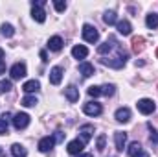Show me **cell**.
<instances>
[{"mask_svg":"<svg viewBox=\"0 0 158 157\" xmlns=\"http://www.w3.org/2000/svg\"><path fill=\"white\" fill-rule=\"evenodd\" d=\"M136 107H138V111H140L142 115H151V113H155L156 104H155L151 98H142V100H138Z\"/></svg>","mask_w":158,"mask_h":157,"instance_id":"obj_1","label":"cell"},{"mask_svg":"<svg viewBox=\"0 0 158 157\" xmlns=\"http://www.w3.org/2000/svg\"><path fill=\"white\" fill-rule=\"evenodd\" d=\"M53 146H55V141H53V137H42V139L39 141V152H42V154L50 152Z\"/></svg>","mask_w":158,"mask_h":157,"instance_id":"obj_8","label":"cell"},{"mask_svg":"<svg viewBox=\"0 0 158 157\" xmlns=\"http://www.w3.org/2000/svg\"><path fill=\"white\" fill-rule=\"evenodd\" d=\"M103 22H105V24H109V26L116 24V22H118L116 13H114V11H105V15H103Z\"/></svg>","mask_w":158,"mask_h":157,"instance_id":"obj_23","label":"cell"},{"mask_svg":"<svg viewBox=\"0 0 158 157\" xmlns=\"http://www.w3.org/2000/svg\"><path fill=\"white\" fill-rule=\"evenodd\" d=\"M101 92H103L105 96H112V94L116 92V85H112V83L109 85V83H107L105 87H101Z\"/></svg>","mask_w":158,"mask_h":157,"instance_id":"obj_28","label":"cell"},{"mask_svg":"<svg viewBox=\"0 0 158 157\" xmlns=\"http://www.w3.org/2000/svg\"><path fill=\"white\" fill-rule=\"evenodd\" d=\"M114 144H116V150H118V152H123V148H125V144H127V133L116 131V133H114Z\"/></svg>","mask_w":158,"mask_h":157,"instance_id":"obj_9","label":"cell"},{"mask_svg":"<svg viewBox=\"0 0 158 157\" xmlns=\"http://www.w3.org/2000/svg\"><path fill=\"white\" fill-rule=\"evenodd\" d=\"M22 89H24V92H28V94H31V92H37L40 89V83L37 79H30V81H26L24 85H22Z\"/></svg>","mask_w":158,"mask_h":157,"instance_id":"obj_18","label":"cell"},{"mask_svg":"<svg viewBox=\"0 0 158 157\" xmlns=\"http://www.w3.org/2000/svg\"><path fill=\"white\" fill-rule=\"evenodd\" d=\"M48 48H50L52 52H59V50L63 48V39H61L59 35L50 37V41H48Z\"/></svg>","mask_w":158,"mask_h":157,"instance_id":"obj_17","label":"cell"},{"mask_svg":"<svg viewBox=\"0 0 158 157\" xmlns=\"http://www.w3.org/2000/svg\"><path fill=\"white\" fill-rule=\"evenodd\" d=\"M11 89H13L11 81H0V92H7V91H11Z\"/></svg>","mask_w":158,"mask_h":157,"instance_id":"obj_32","label":"cell"},{"mask_svg":"<svg viewBox=\"0 0 158 157\" xmlns=\"http://www.w3.org/2000/svg\"><path fill=\"white\" fill-rule=\"evenodd\" d=\"M24 107H33V105H37V98L35 96H31V94H28V96H24L22 98V102H20Z\"/></svg>","mask_w":158,"mask_h":157,"instance_id":"obj_25","label":"cell"},{"mask_svg":"<svg viewBox=\"0 0 158 157\" xmlns=\"http://www.w3.org/2000/svg\"><path fill=\"white\" fill-rule=\"evenodd\" d=\"M105 142H107V137H105V135H99L98 141H96V148H98V152H103V150H105Z\"/></svg>","mask_w":158,"mask_h":157,"instance_id":"obj_30","label":"cell"},{"mask_svg":"<svg viewBox=\"0 0 158 157\" xmlns=\"http://www.w3.org/2000/svg\"><path fill=\"white\" fill-rule=\"evenodd\" d=\"M76 157H92V154H79V155H76Z\"/></svg>","mask_w":158,"mask_h":157,"instance_id":"obj_37","label":"cell"},{"mask_svg":"<svg viewBox=\"0 0 158 157\" xmlns=\"http://www.w3.org/2000/svg\"><path fill=\"white\" fill-rule=\"evenodd\" d=\"M72 56H74L76 59H85V57L88 56V48H86L85 44H76V46L72 48Z\"/></svg>","mask_w":158,"mask_h":157,"instance_id":"obj_14","label":"cell"},{"mask_svg":"<svg viewBox=\"0 0 158 157\" xmlns=\"http://www.w3.org/2000/svg\"><path fill=\"white\" fill-rule=\"evenodd\" d=\"M40 59H42V61H48V59H46V52H44V50L40 52Z\"/></svg>","mask_w":158,"mask_h":157,"instance_id":"obj_36","label":"cell"},{"mask_svg":"<svg viewBox=\"0 0 158 157\" xmlns=\"http://www.w3.org/2000/svg\"><path fill=\"white\" fill-rule=\"evenodd\" d=\"M143 43H145L143 37H134V39H132V50H134V52H142V50H143Z\"/></svg>","mask_w":158,"mask_h":157,"instance_id":"obj_27","label":"cell"},{"mask_svg":"<svg viewBox=\"0 0 158 157\" xmlns=\"http://www.w3.org/2000/svg\"><path fill=\"white\" fill-rule=\"evenodd\" d=\"M156 56H158V52H156Z\"/></svg>","mask_w":158,"mask_h":157,"instance_id":"obj_40","label":"cell"},{"mask_svg":"<svg viewBox=\"0 0 158 157\" xmlns=\"http://www.w3.org/2000/svg\"><path fill=\"white\" fill-rule=\"evenodd\" d=\"M79 133H81V141H83V142H88V141L92 139V135H94V126L85 124V126H81Z\"/></svg>","mask_w":158,"mask_h":157,"instance_id":"obj_11","label":"cell"},{"mask_svg":"<svg viewBox=\"0 0 158 157\" xmlns=\"http://www.w3.org/2000/svg\"><path fill=\"white\" fill-rule=\"evenodd\" d=\"M83 148H85V142H83L81 139L70 141V142H68V146H66L68 154H72V155H79V154H83Z\"/></svg>","mask_w":158,"mask_h":157,"instance_id":"obj_7","label":"cell"},{"mask_svg":"<svg viewBox=\"0 0 158 157\" xmlns=\"http://www.w3.org/2000/svg\"><path fill=\"white\" fill-rule=\"evenodd\" d=\"M9 120H13L9 113H4L0 117V135H6L7 133V126H9Z\"/></svg>","mask_w":158,"mask_h":157,"instance_id":"obj_20","label":"cell"},{"mask_svg":"<svg viewBox=\"0 0 158 157\" xmlns=\"http://www.w3.org/2000/svg\"><path fill=\"white\" fill-rule=\"evenodd\" d=\"M53 141H55V142H63V141H64V133H63V131H55Z\"/></svg>","mask_w":158,"mask_h":157,"instance_id":"obj_33","label":"cell"},{"mask_svg":"<svg viewBox=\"0 0 158 157\" xmlns=\"http://www.w3.org/2000/svg\"><path fill=\"white\" fill-rule=\"evenodd\" d=\"M2 59H4V50L0 48V61H2Z\"/></svg>","mask_w":158,"mask_h":157,"instance_id":"obj_38","label":"cell"},{"mask_svg":"<svg viewBox=\"0 0 158 157\" xmlns=\"http://www.w3.org/2000/svg\"><path fill=\"white\" fill-rule=\"evenodd\" d=\"M11 154H13L15 157H26V155H28L26 148H24L22 144H19V142H15V144L11 146Z\"/></svg>","mask_w":158,"mask_h":157,"instance_id":"obj_21","label":"cell"},{"mask_svg":"<svg viewBox=\"0 0 158 157\" xmlns=\"http://www.w3.org/2000/svg\"><path fill=\"white\" fill-rule=\"evenodd\" d=\"M31 17H33V20H37L40 24L46 20V13H44V9H42L40 6H33V7H31Z\"/></svg>","mask_w":158,"mask_h":157,"instance_id":"obj_15","label":"cell"},{"mask_svg":"<svg viewBox=\"0 0 158 157\" xmlns=\"http://www.w3.org/2000/svg\"><path fill=\"white\" fill-rule=\"evenodd\" d=\"M83 39L86 41V43H90V44H94V43L99 41V32L92 24H85L83 26Z\"/></svg>","mask_w":158,"mask_h":157,"instance_id":"obj_2","label":"cell"},{"mask_svg":"<svg viewBox=\"0 0 158 157\" xmlns=\"http://www.w3.org/2000/svg\"><path fill=\"white\" fill-rule=\"evenodd\" d=\"M28 124H30V115L28 113H17L15 117H13V126H15V129H24V128H28Z\"/></svg>","mask_w":158,"mask_h":157,"instance_id":"obj_4","label":"cell"},{"mask_svg":"<svg viewBox=\"0 0 158 157\" xmlns=\"http://www.w3.org/2000/svg\"><path fill=\"white\" fill-rule=\"evenodd\" d=\"M88 96H92V98H98V96H101L103 92H101V87H96V85H92V87H88Z\"/></svg>","mask_w":158,"mask_h":157,"instance_id":"obj_29","label":"cell"},{"mask_svg":"<svg viewBox=\"0 0 158 157\" xmlns=\"http://www.w3.org/2000/svg\"><path fill=\"white\" fill-rule=\"evenodd\" d=\"M114 118L121 122V124H125V122H129L131 120V109L129 107H119L118 111L114 113Z\"/></svg>","mask_w":158,"mask_h":157,"instance_id":"obj_10","label":"cell"},{"mask_svg":"<svg viewBox=\"0 0 158 157\" xmlns=\"http://www.w3.org/2000/svg\"><path fill=\"white\" fill-rule=\"evenodd\" d=\"M101 111H103V107L98 102H86L83 105V113L88 115V117H98V115H101Z\"/></svg>","mask_w":158,"mask_h":157,"instance_id":"obj_3","label":"cell"},{"mask_svg":"<svg viewBox=\"0 0 158 157\" xmlns=\"http://www.w3.org/2000/svg\"><path fill=\"white\" fill-rule=\"evenodd\" d=\"M9 74H11V79H22L28 74V72H26V65H24V63H15V65L11 67Z\"/></svg>","mask_w":158,"mask_h":157,"instance_id":"obj_6","label":"cell"},{"mask_svg":"<svg viewBox=\"0 0 158 157\" xmlns=\"http://www.w3.org/2000/svg\"><path fill=\"white\" fill-rule=\"evenodd\" d=\"M4 70H6V63H4V61H0V74H2Z\"/></svg>","mask_w":158,"mask_h":157,"instance_id":"obj_35","label":"cell"},{"mask_svg":"<svg viewBox=\"0 0 158 157\" xmlns=\"http://www.w3.org/2000/svg\"><path fill=\"white\" fill-rule=\"evenodd\" d=\"M64 94H66V100L72 102V104L79 100V89L76 87V85H68V87L64 89Z\"/></svg>","mask_w":158,"mask_h":157,"instance_id":"obj_12","label":"cell"},{"mask_svg":"<svg viewBox=\"0 0 158 157\" xmlns=\"http://www.w3.org/2000/svg\"><path fill=\"white\" fill-rule=\"evenodd\" d=\"M79 72H81L85 78H90V76L94 74V65H90V63L83 61V63H79Z\"/></svg>","mask_w":158,"mask_h":157,"instance_id":"obj_19","label":"cell"},{"mask_svg":"<svg viewBox=\"0 0 158 157\" xmlns=\"http://www.w3.org/2000/svg\"><path fill=\"white\" fill-rule=\"evenodd\" d=\"M61 79H63V69L61 67H53L50 70V83L52 85H59Z\"/></svg>","mask_w":158,"mask_h":157,"instance_id":"obj_13","label":"cell"},{"mask_svg":"<svg viewBox=\"0 0 158 157\" xmlns=\"http://www.w3.org/2000/svg\"><path fill=\"white\" fill-rule=\"evenodd\" d=\"M149 131H151V142H155V144H156V142H158V135H156V131H155V128H153V126H149Z\"/></svg>","mask_w":158,"mask_h":157,"instance_id":"obj_34","label":"cell"},{"mask_svg":"<svg viewBox=\"0 0 158 157\" xmlns=\"http://www.w3.org/2000/svg\"><path fill=\"white\" fill-rule=\"evenodd\" d=\"M0 157H6V154H4V150L0 148Z\"/></svg>","mask_w":158,"mask_h":157,"instance_id":"obj_39","label":"cell"},{"mask_svg":"<svg viewBox=\"0 0 158 157\" xmlns=\"http://www.w3.org/2000/svg\"><path fill=\"white\" fill-rule=\"evenodd\" d=\"M0 32H2L4 37H13V35H15V28H13L11 24H2V26H0Z\"/></svg>","mask_w":158,"mask_h":157,"instance_id":"obj_24","label":"cell"},{"mask_svg":"<svg viewBox=\"0 0 158 157\" xmlns=\"http://www.w3.org/2000/svg\"><path fill=\"white\" fill-rule=\"evenodd\" d=\"M116 26H118V32L121 35H131V32H132V26H131V22L129 20H118L116 22Z\"/></svg>","mask_w":158,"mask_h":157,"instance_id":"obj_16","label":"cell"},{"mask_svg":"<svg viewBox=\"0 0 158 157\" xmlns=\"http://www.w3.org/2000/svg\"><path fill=\"white\" fill-rule=\"evenodd\" d=\"M145 24H147V28L156 30L158 28V13H149L147 19H145Z\"/></svg>","mask_w":158,"mask_h":157,"instance_id":"obj_22","label":"cell"},{"mask_svg":"<svg viewBox=\"0 0 158 157\" xmlns=\"http://www.w3.org/2000/svg\"><path fill=\"white\" fill-rule=\"evenodd\" d=\"M127 154L129 157H149V154L142 148L140 142H131V146L127 148Z\"/></svg>","mask_w":158,"mask_h":157,"instance_id":"obj_5","label":"cell"},{"mask_svg":"<svg viewBox=\"0 0 158 157\" xmlns=\"http://www.w3.org/2000/svg\"><path fill=\"white\" fill-rule=\"evenodd\" d=\"M53 7L61 13V11H64V9H66V2H64V0H53Z\"/></svg>","mask_w":158,"mask_h":157,"instance_id":"obj_31","label":"cell"},{"mask_svg":"<svg viewBox=\"0 0 158 157\" xmlns=\"http://www.w3.org/2000/svg\"><path fill=\"white\" fill-rule=\"evenodd\" d=\"M110 43H112V41L109 39L107 43L99 44V46H98V54H101V56H103V54H109V52L112 50V46H114V44H110Z\"/></svg>","mask_w":158,"mask_h":157,"instance_id":"obj_26","label":"cell"}]
</instances>
